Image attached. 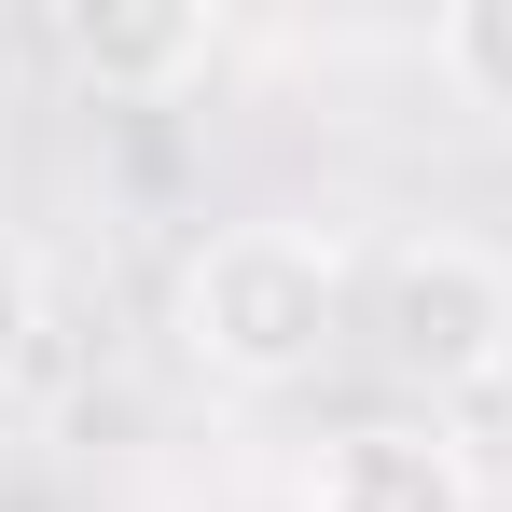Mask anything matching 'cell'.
Returning a JSON list of instances; mask_svg holds the SVG:
<instances>
[{"label": "cell", "instance_id": "1", "mask_svg": "<svg viewBox=\"0 0 512 512\" xmlns=\"http://www.w3.org/2000/svg\"><path fill=\"white\" fill-rule=\"evenodd\" d=\"M346 291H360V263H346L333 222H291V208H263V222H222L208 250L180 263V360L208 374V388H305L346 333Z\"/></svg>", "mask_w": 512, "mask_h": 512}, {"label": "cell", "instance_id": "2", "mask_svg": "<svg viewBox=\"0 0 512 512\" xmlns=\"http://www.w3.org/2000/svg\"><path fill=\"white\" fill-rule=\"evenodd\" d=\"M374 360L429 402L499 388L512 374V263L485 236H402L374 263Z\"/></svg>", "mask_w": 512, "mask_h": 512}, {"label": "cell", "instance_id": "3", "mask_svg": "<svg viewBox=\"0 0 512 512\" xmlns=\"http://www.w3.org/2000/svg\"><path fill=\"white\" fill-rule=\"evenodd\" d=\"M291 512H485V457L443 416H360L305 457Z\"/></svg>", "mask_w": 512, "mask_h": 512}, {"label": "cell", "instance_id": "4", "mask_svg": "<svg viewBox=\"0 0 512 512\" xmlns=\"http://www.w3.org/2000/svg\"><path fill=\"white\" fill-rule=\"evenodd\" d=\"M56 56L97 97H180V84L222 70V14H194V0H70L56 14Z\"/></svg>", "mask_w": 512, "mask_h": 512}, {"label": "cell", "instance_id": "5", "mask_svg": "<svg viewBox=\"0 0 512 512\" xmlns=\"http://www.w3.org/2000/svg\"><path fill=\"white\" fill-rule=\"evenodd\" d=\"M429 70L471 97V111L512 125V0H443V14H429Z\"/></svg>", "mask_w": 512, "mask_h": 512}, {"label": "cell", "instance_id": "6", "mask_svg": "<svg viewBox=\"0 0 512 512\" xmlns=\"http://www.w3.org/2000/svg\"><path fill=\"white\" fill-rule=\"evenodd\" d=\"M28 346H42V277H28V250L0 236V388L28 374Z\"/></svg>", "mask_w": 512, "mask_h": 512}]
</instances>
